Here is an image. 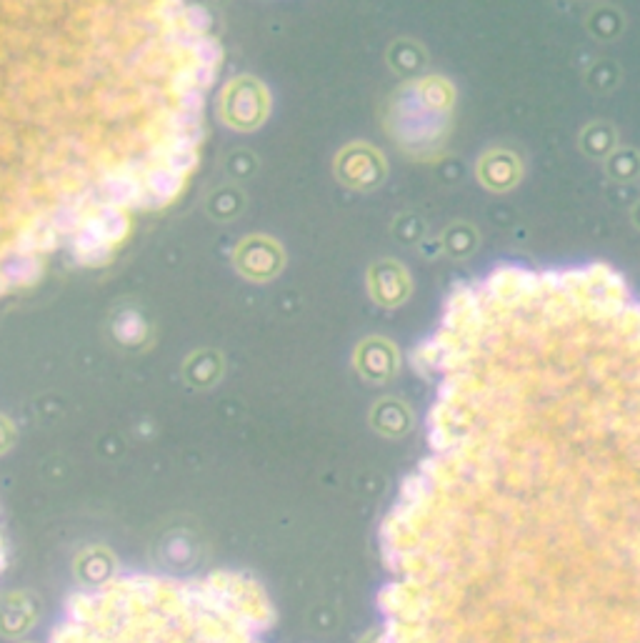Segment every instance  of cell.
<instances>
[{
    "label": "cell",
    "mask_w": 640,
    "mask_h": 643,
    "mask_svg": "<svg viewBox=\"0 0 640 643\" xmlns=\"http://www.w3.org/2000/svg\"><path fill=\"white\" fill-rule=\"evenodd\" d=\"M428 453L383 521V643H640V301L500 268L415 356Z\"/></svg>",
    "instance_id": "6da1fadb"
},
{
    "label": "cell",
    "mask_w": 640,
    "mask_h": 643,
    "mask_svg": "<svg viewBox=\"0 0 640 643\" xmlns=\"http://www.w3.org/2000/svg\"><path fill=\"white\" fill-rule=\"evenodd\" d=\"M273 606L245 573H120L65 603L50 643H263Z\"/></svg>",
    "instance_id": "7a4b0ae2"
},
{
    "label": "cell",
    "mask_w": 640,
    "mask_h": 643,
    "mask_svg": "<svg viewBox=\"0 0 640 643\" xmlns=\"http://www.w3.org/2000/svg\"><path fill=\"white\" fill-rule=\"evenodd\" d=\"M335 173L340 181L358 191H368L383 183L385 178V161L375 148L365 146V143H355L348 146L335 161Z\"/></svg>",
    "instance_id": "3957f363"
},
{
    "label": "cell",
    "mask_w": 640,
    "mask_h": 643,
    "mask_svg": "<svg viewBox=\"0 0 640 643\" xmlns=\"http://www.w3.org/2000/svg\"><path fill=\"white\" fill-rule=\"evenodd\" d=\"M355 368H358L360 376L370 383H385L388 378L395 376L398 371V348L393 346L385 338H365L358 348H355Z\"/></svg>",
    "instance_id": "277c9868"
},
{
    "label": "cell",
    "mask_w": 640,
    "mask_h": 643,
    "mask_svg": "<svg viewBox=\"0 0 640 643\" xmlns=\"http://www.w3.org/2000/svg\"><path fill=\"white\" fill-rule=\"evenodd\" d=\"M368 291L375 303L395 308L410 296V278L400 263L380 261L368 271Z\"/></svg>",
    "instance_id": "5b68a950"
},
{
    "label": "cell",
    "mask_w": 640,
    "mask_h": 643,
    "mask_svg": "<svg viewBox=\"0 0 640 643\" xmlns=\"http://www.w3.org/2000/svg\"><path fill=\"white\" fill-rule=\"evenodd\" d=\"M523 176L518 156L510 151H488L478 163V178L485 188L495 193H505L515 186Z\"/></svg>",
    "instance_id": "8992f818"
},
{
    "label": "cell",
    "mask_w": 640,
    "mask_h": 643,
    "mask_svg": "<svg viewBox=\"0 0 640 643\" xmlns=\"http://www.w3.org/2000/svg\"><path fill=\"white\" fill-rule=\"evenodd\" d=\"M370 426L388 438H400L413 426V413L400 398H380L370 411Z\"/></svg>",
    "instance_id": "52a82bcc"
},
{
    "label": "cell",
    "mask_w": 640,
    "mask_h": 643,
    "mask_svg": "<svg viewBox=\"0 0 640 643\" xmlns=\"http://www.w3.org/2000/svg\"><path fill=\"white\" fill-rule=\"evenodd\" d=\"M580 146L593 158H608L615 146V128L605 126V123H595V126L585 128Z\"/></svg>",
    "instance_id": "ba28073f"
},
{
    "label": "cell",
    "mask_w": 640,
    "mask_h": 643,
    "mask_svg": "<svg viewBox=\"0 0 640 643\" xmlns=\"http://www.w3.org/2000/svg\"><path fill=\"white\" fill-rule=\"evenodd\" d=\"M443 246L453 258H465L475 251V246H478V233H475V228L458 223V226L445 231Z\"/></svg>",
    "instance_id": "9c48e42d"
},
{
    "label": "cell",
    "mask_w": 640,
    "mask_h": 643,
    "mask_svg": "<svg viewBox=\"0 0 640 643\" xmlns=\"http://www.w3.org/2000/svg\"><path fill=\"white\" fill-rule=\"evenodd\" d=\"M608 173L618 181H630L640 173L638 151H613L608 156Z\"/></svg>",
    "instance_id": "30bf717a"
},
{
    "label": "cell",
    "mask_w": 640,
    "mask_h": 643,
    "mask_svg": "<svg viewBox=\"0 0 640 643\" xmlns=\"http://www.w3.org/2000/svg\"><path fill=\"white\" fill-rule=\"evenodd\" d=\"M3 561H5V548H3V536H0V571H3Z\"/></svg>",
    "instance_id": "8fae6325"
},
{
    "label": "cell",
    "mask_w": 640,
    "mask_h": 643,
    "mask_svg": "<svg viewBox=\"0 0 640 643\" xmlns=\"http://www.w3.org/2000/svg\"><path fill=\"white\" fill-rule=\"evenodd\" d=\"M633 221H635V226L640 228V203H638V208L633 211Z\"/></svg>",
    "instance_id": "7c38bea8"
}]
</instances>
